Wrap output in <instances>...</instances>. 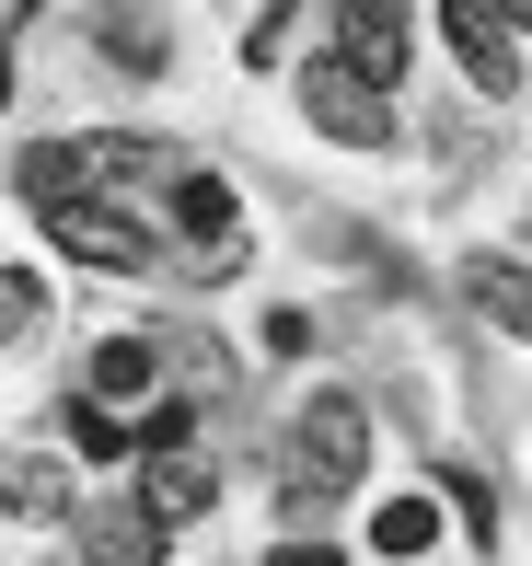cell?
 I'll list each match as a JSON object with an SVG mask.
<instances>
[{"mask_svg":"<svg viewBox=\"0 0 532 566\" xmlns=\"http://www.w3.org/2000/svg\"><path fill=\"white\" fill-rule=\"evenodd\" d=\"M359 474H371V417H359V394H313V405H301V428H290V509H301V497H347Z\"/></svg>","mask_w":532,"mask_h":566,"instance_id":"cell-1","label":"cell"},{"mask_svg":"<svg viewBox=\"0 0 532 566\" xmlns=\"http://www.w3.org/2000/svg\"><path fill=\"white\" fill-rule=\"evenodd\" d=\"M301 116L336 150H394V82H371L359 59H313L301 70Z\"/></svg>","mask_w":532,"mask_h":566,"instance_id":"cell-2","label":"cell"},{"mask_svg":"<svg viewBox=\"0 0 532 566\" xmlns=\"http://www.w3.org/2000/svg\"><path fill=\"white\" fill-rule=\"evenodd\" d=\"M46 243L82 254V266H105V277H139L150 266V231L128 209H105V197H59V209H46Z\"/></svg>","mask_w":532,"mask_h":566,"instance_id":"cell-3","label":"cell"},{"mask_svg":"<svg viewBox=\"0 0 532 566\" xmlns=\"http://www.w3.org/2000/svg\"><path fill=\"white\" fill-rule=\"evenodd\" d=\"M440 35H451V59H463V82L487 93H521V59H510V12L498 0H440Z\"/></svg>","mask_w":532,"mask_h":566,"instance_id":"cell-4","label":"cell"},{"mask_svg":"<svg viewBox=\"0 0 532 566\" xmlns=\"http://www.w3.org/2000/svg\"><path fill=\"white\" fill-rule=\"evenodd\" d=\"M417 46V0H336V59H359L371 82H405Z\"/></svg>","mask_w":532,"mask_h":566,"instance_id":"cell-5","label":"cell"},{"mask_svg":"<svg viewBox=\"0 0 532 566\" xmlns=\"http://www.w3.org/2000/svg\"><path fill=\"white\" fill-rule=\"evenodd\" d=\"M163 509L150 497H105V509H82V566H163Z\"/></svg>","mask_w":532,"mask_h":566,"instance_id":"cell-6","label":"cell"},{"mask_svg":"<svg viewBox=\"0 0 532 566\" xmlns=\"http://www.w3.org/2000/svg\"><path fill=\"white\" fill-rule=\"evenodd\" d=\"M82 186H105V174H93V139H35L12 163V197H35V209H59V197H82Z\"/></svg>","mask_w":532,"mask_h":566,"instance_id":"cell-7","label":"cell"},{"mask_svg":"<svg viewBox=\"0 0 532 566\" xmlns=\"http://www.w3.org/2000/svg\"><path fill=\"white\" fill-rule=\"evenodd\" d=\"M463 301L532 347V266H521V254H474V266H463Z\"/></svg>","mask_w":532,"mask_h":566,"instance_id":"cell-8","label":"cell"},{"mask_svg":"<svg viewBox=\"0 0 532 566\" xmlns=\"http://www.w3.org/2000/svg\"><path fill=\"white\" fill-rule=\"evenodd\" d=\"M139 462H150V474H139V497L163 509V521H209L220 474H209V462H197V451H139Z\"/></svg>","mask_w":532,"mask_h":566,"instance_id":"cell-9","label":"cell"},{"mask_svg":"<svg viewBox=\"0 0 532 566\" xmlns=\"http://www.w3.org/2000/svg\"><path fill=\"white\" fill-rule=\"evenodd\" d=\"M93 174H105V186H174L186 150L174 139H93Z\"/></svg>","mask_w":532,"mask_h":566,"instance_id":"cell-10","label":"cell"},{"mask_svg":"<svg viewBox=\"0 0 532 566\" xmlns=\"http://www.w3.org/2000/svg\"><path fill=\"white\" fill-rule=\"evenodd\" d=\"M150 370H163V347H150V336H105V347H93V394H105V405L150 394Z\"/></svg>","mask_w":532,"mask_h":566,"instance_id":"cell-11","label":"cell"},{"mask_svg":"<svg viewBox=\"0 0 532 566\" xmlns=\"http://www.w3.org/2000/svg\"><path fill=\"white\" fill-rule=\"evenodd\" d=\"M0 509H23V521H59V509H70V485H59V462H35V451H12V462H0Z\"/></svg>","mask_w":532,"mask_h":566,"instance_id":"cell-12","label":"cell"},{"mask_svg":"<svg viewBox=\"0 0 532 566\" xmlns=\"http://www.w3.org/2000/svg\"><path fill=\"white\" fill-rule=\"evenodd\" d=\"M428 532H440L428 497H383V509H371V544H383V555H428Z\"/></svg>","mask_w":532,"mask_h":566,"instance_id":"cell-13","label":"cell"},{"mask_svg":"<svg viewBox=\"0 0 532 566\" xmlns=\"http://www.w3.org/2000/svg\"><path fill=\"white\" fill-rule=\"evenodd\" d=\"M70 440H82L93 462H128V451H139V428H116V405H105V394H82V405H70Z\"/></svg>","mask_w":532,"mask_h":566,"instance_id":"cell-14","label":"cell"},{"mask_svg":"<svg viewBox=\"0 0 532 566\" xmlns=\"http://www.w3.org/2000/svg\"><path fill=\"white\" fill-rule=\"evenodd\" d=\"M46 324V277L35 266H0V336H35Z\"/></svg>","mask_w":532,"mask_h":566,"instance_id":"cell-15","label":"cell"},{"mask_svg":"<svg viewBox=\"0 0 532 566\" xmlns=\"http://www.w3.org/2000/svg\"><path fill=\"white\" fill-rule=\"evenodd\" d=\"M197 440V405H150L139 417V451H186Z\"/></svg>","mask_w":532,"mask_h":566,"instance_id":"cell-16","label":"cell"},{"mask_svg":"<svg viewBox=\"0 0 532 566\" xmlns=\"http://www.w3.org/2000/svg\"><path fill=\"white\" fill-rule=\"evenodd\" d=\"M105 59H128V70H163V35L128 12V23H105Z\"/></svg>","mask_w":532,"mask_h":566,"instance_id":"cell-17","label":"cell"},{"mask_svg":"<svg viewBox=\"0 0 532 566\" xmlns=\"http://www.w3.org/2000/svg\"><path fill=\"white\" fill-rule=\"evenodd\" d=\"M290 12H301V0H267V12H255V35H243V59H255V70H278V46H290Z\"/></svg>","mask_w":532,"mask_h":566,"instance_id":"cell-18","label":"cell"},{"mask_svg":"<svg viewBox=\"0 0 532 566\" xmlns=\"http://www.w3.org/2000/svg\"><path fill=\"white\" fill-rule=\"evenodd\" d=\"M451 509H463V521H474V544H487V532H498V497H487V474H451Z\"/></svg>","mask_w":532,"mask_h":566,"instance_id":"cell-19","label":"cell"},{"mask_svg":"<svg viewBox=\"0 0 532 566\" xmlns=\"http://www.w3.org/2000/svg\"><path fill=\"white\" fill-rule=\"evenodd\" d=\"M498 12H510V23H532V0H498Z\"/></svg>","mask_w":532,"mask_h":566,"instance_id":"cell-20","label":"cell"},{"mask_svg":"<svg viewBox=\"0 0 532 566\" xmlns=\"http://www.w3.org/2000/svg\"><path fill=\"white\" fill-rule=\"evenodd\" d=\"M0 105H12V59H0Z\"/></svg>","mask_w":532,"mask_h":566,"instance_id":"cell-21","label":"cell"}]
</instances>
